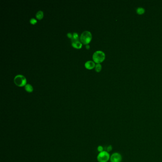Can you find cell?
<instances>
[{"instance_id":"cell-1","label":"cell","mask_w":162,"mask_h":162,"mask_svg":"<svg viewBox=\"0 0 162 162\" xmlns=\"http://www.w3.org/2000/svg\"><path fill=\"white\" fill-rule=\"evenodd\" d=\"M105 59V54L104 52L100 50H98L93 54V59L97 63H99L104 61Z\"/></svg>"},{"instance_id":"cell-2","label":"cell","mask_w":162,"mask_h":162,"mask_svg":"<svg viewBox=\"0 0 162 162\" xmlns=\"http://www.w3.org/2000/svg\"><path fill=\"white\" fill-rule=\"evenodd\" d=\"M91 39L92 34L90 31L88 30H86L83 32L81 34L80 38L81 42L86 45L88 44V43H89L91 40Z\"/></svg>"},{"instance_id":"cell-3","label":"cell","mask_w":162,"mask_h":162,"mask_svg":"<svg viewBox=\"0 0 162 162\" xmlns=\"http://www.w3.org/2000/svg\"><path fill=\"white\" fill-rule=\"evenodd\" d=\"M110 158L109 153L106 151H104L99 153L97 156V160L99 162H107Z\"/></svg>"},{"instance_id":"cell-4","label":"cell","mask_w":162,"mask_h":162,"mask_svg":"<svg viewBox=\"0 0 162 162\" xmlns=\"http://www.w3.org/2000/svg\"><path fill=\"white\" fill-rule=\"evenodd\" d=\"M14 81L17 86L21 87L26 85V79L22 75H18L16 76L14 78Z\"/></svg>"},{"instance_id":"cell-5","label":"cell","mask_w":162,"mask_h":162,"mask_svg":"<svg viewBox=\"0 0 162 162\" xmlns=\"http://www.w3.org/2000/svg\"><path fill=\"white\" fill-rule=\"evenodd\" d=\"M122 157L118 153H114L110 156V161L111 162H121Z\"/></svg>"},{"instance_id":"cell-6","label":"cell","mask_w":162,"mask_h":162,"mask_svg":"<svg viewBox=\"0 0 162 162\" xmlns=\"http://www.w3.org/2000/svg\"><path fill=\"white\" fill-rule=\"evenodd\" d=\"M72 45L77 49H80L82 47V43L78 40H72Z\"/></svg>"},{"instance_id":"cell-7","label":"cell","mask_w":162,"mask_h":162,"mask_svg":"<svg viewBox=\"0 0 162 162\" xmlns=\"http://www.w3.org/2000/svg\"><path fill=\"white\" fill-rule=\"evenodd\" d=\"M95 66V63L91 60H89L87 61L85 64V66L87 69H92Z\"/></svg>"},{"instance_id":"cell-8","label":"cell","mask_w":162,"mask_h":162,"mask_svg":"<svg viewBox=\"0 0 162 162\" xmlns=\"http://www.w3.org/2000/svg\"><path fill=\"white\" fill-rule=\"evenodd\" d=\"M25 89H26L27 91L29 92H31L33 91V87L31 85H30L29 84H27L25 87Z\"/></svg>"},{"instance_id":"cell-9","label":"cell","mask_w":162,"mask_h":162,"mask_svg":"<svg viewBox=\"0 0 162 162\" xmlns=\"http://www.w3.org/2000/svg\"><path fill=\"white\" fill-rule=\"evenodd\" d=\"M36 16L37 18L40 20L43 17V13L42 11L41 10H40L39 12H38L36 13Z\"/></svg>"},{"instance_id":"cell-10","label":"cell","mask_w":162,"mask_h":162,"mask_svg":"<svg viewBox=\"0 0 162 162\" xmlns=\"http://www.w3.org/2000/svg\"><path fill=\"white\" fill-rule=\"evenodd\" d=\"M145 10L143 8H142V7L138 8L136 10L137 13H138V14H140V15L144 14V13H145Z\"/></svg>"},{"instance_id":"cell-11","label":"cell","mask_w":162,"mask_h":162,"mask_svg":"<svg viewBox=\"0 0 162 162\" xmlns=\"http://www.w3.org/2000/svg\"><path fill=\"white\" fill-rule=\"evenodd\" d=\"M101 69H102V66L100 64L98 63L96 64L95 66V70L96 72H99L101 70Z\"/></svg>"},{"instance_id":"cell-12","label":"cell","mask_w":162,"mask_h":162,"mask_svg":"<svg viewBox=\"0 0 162 162\" xmlns=\"http://www.w3.org/2000/svg\"><path fill=\"white\" fill-rule=\"evenodd\" d=\"M78 38H79L78 34L76 33H73L72 38L71 40H78Z\"/></svg>"},{"instance_id":"cell-13","label":"cell","mask_w":162,"mask_h":162,"mask_svg":"<svg viewBox=\"0 0 162 162\" xmlns=\"http://www.w3.org/2000/svg\"><path fill=\"white\" fill-rule=\"evenodd\" d=\"M97 150L99 153L102 152L104 151V147L102 146H98V147H97Z\"/></svg>"},{"instance_id":"cell-14","label":"cell","mask_w":162,"mask_h":162,"mask_svg":"<svg viewBox=\"0 0 162 162\" xmlns=\"http://www.w3.org/2000/svg\"><path fill=\"white\" fill-rule=\"evenodd\" d=\"M37 21L36 19H35L34 18H31L30 20V23L33 24H34L35 23H37Z\"/></svg>"},{"instance_id":"cell-15","label":"cell","mask_w":162,"mask_h":162,"mask_svg":"<svg viewBox=\"0 0 162 162\" xmlns=\"http://www.w3.org/2000/svg\"><path fill=\"white\" fill-rule=\"evenodd\" d=\"M112 147L111 146H108L106 148V151L109 152L111 151L112 150Z\"/></svg>"},{"instance_id":"cell-16","label":"cell","mask_w":162,"mask_h":162,"mask_svg":"<svg viewBox=\"0 0 162 162\" xmlns=\"http://www.w3.org/2000/svg\"><path fill=\"white\" fill-rule=\"evenodd\" d=\"M67 35H68V36L69 38H70V39H72V35H73L71 33H68L67 34Z\"/></svg>"},{"instance_id":"cell-17","label":"cell","mask_w":162,"mask_h":162,"mask_svg":"<svg viewBox=\"0 0 162 162\" xmlns=\"http://www.w3.org/2000/svg\"><path fill=\"white\" fill-rule=\"evenodd\" d=\"M86 48L88 50V49H89V48H90V47H89V44H87L86 46Z\"/></svg>"}]
</instances>
